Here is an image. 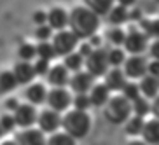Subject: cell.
Segmentation results:
<instances>
[{
	"instance_id": "cell-1",
	"label": "cell",
	"mask_w": 159,
	"mask_h": 145,
	"mask_svg": "<svg viewBox=\"0 0 159 145\" xmlns=\"http://www.w3.org/2000/svg\"><path fill=\"white\" fill-rule=\"evenodd\" d=\"M100 28V18L86 7L79 5L68 12V30L74 33L79 40H88L96 35Z\"/></svg>"
},
{
	"instance_id": "cell-2",
	"label": "cell",
	"mask_w": 159,
	"mask_h": 145,
	"mask_svg": "<svg viewBox=\"0 0 159 145\" xmlns=\"http://www.w3.org/2000/svg\"><path fill=\"white\" fill-rule=\"evenodd\" d=\"M61 129L66 135H70L74 140L84 138L91 129V116L88 112L70 108L61 116Z\"/></svg>"
},
{
	"instance_id": "cell-3",
	"label": "cell",
	"mask_w": 159,
	"mask_h": 145,
	"mask_svg": "<svg viewBox=\"0 0 159 145\" xmlns=\"http://www.w3.org/2000/svg\"><path fill=\"white\" fill-rule=\"evenodd\" d=\"M103 108H105L107 121H110L112 124H122L131 117V103L122 94L110 96Z\"/></svg>"
},
{
	"instance_id": "cell-4",
	"label": "cell",
	"mask_w": 159,
	"mask_h": 145,
	"mask_svg": "<svg viewBox=\"0 0 159 145\" xmlns=\"http://www.w3.org/2000/svg\"><path fill=\"white\" fill-rule=\"evenodd\" d=\"M49 42H51V46H52V49H54V54H56V56L65 58V56H68V54H72V52L77 51L80 40L75 37L70 30L66 28V30H61V32H54Z\"/></svg>"
},
{
	"instance_id": "cell-5",
	"label": "cell",
	"mask_w": 159,
	"mask_h": 145,
	"mask_svg": "<svg viewBox=\"0 0 159 145\" xmlns=\"http://www.w3.org/2000/svg\"><path fill=\"white\" fill-rule=\"evenodd\" d=\"M46 105L47 108H51L58 114H65L66 110H70L72 105V93L65 88H51L47 89L46 96Z\"/></svg>"
},
{
	"instance_id": "cell-6",
	"label": "cell",
	"mask_w": 159,
	"mask_h": 145,
	"mask_svg": "<svg viewBox=\"0 0 159 145\" xmlns=\"http://www.w3.org/2000/svg\"><path fill=\"white\" fill-rule=\"evenodd\" d=\"M84 66H86V72L93 77H102L108 72V60H107V49H94L91 54L84 60Z\"/></svg>"
},
{
	"instance_id": "cell-7",
	"label": "cell",
	"mask_w": 159,
	"mask_h": 145,
	"mask_svg": "<svg viewBox=\"0 0 159 145\" xmlns=\"http://www.w3.org/2000/svg\"><path fill=\"white\" fill-rule=\"evenodd\" d=\"M37 129H40L44 135H52L61 128V114L54 112L51 108H44L37 114Z\"/></svg>"
},
{
	"instance_id": "cell-8",
	"label": "cell",
	"mask_w": 159,
	"mask_h": 145,
	"mask_svg": "<svg viewBox=\"0 0 159 145\" xmlns=\"http://www.w3.org/2000/svg\"><path fill=\"white\" fill-rule=\"evenodd\" d=\"M122 46H124V49L129 52L131 56H140L142 52L147 49V46H149V37L143 32H138V30L131 28L126 33V39H124Z\"/></svg>"
},
{
	"instance_id": "cell-9",
	"label": "cell",
	"mask_w": 159,
	"mask_h": 145,
	"mask_svg": "<svg viewBox=\"0 0 159 145\" xmlns=\"http://www.w3.org/2000/svg\"><path fill=\"white\" fill-rule=\"evenodd\" d=\"M37 114L39 110L30 103H19L18 108L12 112L14 117V122L19 129H25V128H33L35 122H37Z\"/></svg>"
},
{
	"instance_id": "cell-10",
	"label": "cell",
	"mask_w": 159,
	"mask_h": 145,
	"mask_svg": "<svg viewBox=\"0 0 159 145\" xmlns=\"http://www.w3.org/2000/svg\"><path fill=\"white\" fill-rule=\"evenodd\" d=\"M122 66H124L122 72H124L126 77H129V79H143L147 75L149 63H147V60L143 56H129V58H126Z\"/></svg>"
},
{
	"instance_id": "cell-11",
	"label": "cell",
	"mask_w": 159,
	"mask_h": 145,
	"mask_svg": "<svg viewBox=\"0 0 159 145\" xmlns=\"http://www.w3.org/2000/svg\"><path fill=\"white\" fill-rule=\"evenodd\" d=\"M12 140L16 145H46V135L37 128H25L16 131Z\"/></svg>"
},
{
	"instance_id": "cell-12",
	"label": "cell",
	"mask_w": 159,
	"mask_h": 145,
	"mask_svg": "<svg viewBox=\"0 0 159 145\" xmlns=\"http://www.w3.org/2000/svg\"><path fill=\"white\" fill-rule=\"evenodd\" d=\"M68 86L74 91L75 94H88L89 89L94 86V77L89 75L86 70L75 72L70 75V80H68Z\"/></svg>"
},
{
	"instance_id": "cell-13",
	"label": "cell",
	"mask_w": 159,
	"mask_h": 145,
	"mask_svg": "<svg viewBox=\"0 0 159 145\" xmlns=\"http://www.w3.org/2000/svg\"><path fill=\"white\" fill-rule=\"evenodd\" d=\"M46 25L52 32H61L68 26V12L63 7H52L49 12H46Z\"/></svg>"
},
{
	"instance_id": "cell-14",
	"label": "cell",
	"mask_w": 159,
	"mask_h": 145,
	"mask_svg": "<svg viewBox=\"0 0 159 145\" xmlns=\"http://www.w3.org/2000/svg\"><path fill=\"white\" fill-rule=\"evenodd\" d=\"M46 79H47V84L52 86V88H65V86H68V80H70V72L66 70L61 63L51 65Z\"/></svg>"
},
{
	"instance_id": "cell-15",
	"label": "cell",
	"mask_w": 159,
	"mask_h": 145,
	"mask_svg": "<svg viewBox=\"0 0 159 145\" xmlns=\"http://www.w3.org/2000/svg\"><path fill=\"white\" fill-rule=\"evenodd\" d=\"M25 100L30 105H42L46 103V96H47V88L42 82H32L25 88Z\"/></svg>"
},
{
	"instance_id": "cell-16",
	"label": "cell",
	"mask_w": 159,
	"mask_h": 145,
	"mask_svg": "<svg viewBox=\"0 0 159 145\" xmlns=\"http://www.w3.org/2000/svg\"><path fill=\"white\" fill-rule=\"evenodd\" d=\"M12 75L16 79V84H25L28 86L33 82V79L37 77L35 72H33V65L32 63H26V61H18L12 66Z\"/></svg>"
},
{
	"instance_id": "cell-17",
	"label": "cell",
	"mask_w": 159,
	"mask_h": 145,
	"mask_svg": "<svg viewBox=\"0 0 159 145\" xmlns=\"http://www.w3.org/2000/svg\"><path fill=\"white\" fill-rule=\"evenodd\" d=\"M105 88L108 91H122V88L126 86V75L121 68H108V72L105 75Z\"/></svg>"
},
{
	"instance_id": "cell-18",
	"label": "cell",
	"mask_w": 159,
	"mask_h": 145,
	"mask_svg": "<svg viewBox=\"0 0 159 145\" xmlns=\"http://www.w3.org/2000/svg\"><path fill=\"white\" fill-rule=\"evenodd\" d=\"M89 103L94 107H105V103L110 98V91L105 88V84H94L88 93Z\"/></svg>"
},
{
	"instance_id": "cell-19",
	"label": "cell",
	"mask_w": 159,
	"mask_h": 145,
	"mask_svg": "<svg viewBox=\"0 0 159 145\" xmlns=\"http://www.w3.org/2000/svg\"><path fill=\"white\" fill-rule=\"evenodd\" d=\"M138 89H140V93L143 94L145 100L156 98L159 94V79H156L152 75H145L138 84Z\"/></svg>"
},
{
	"instance_id": "cell-20",
	"label": "cell",
	"mask_w": 159,
	"mask_h": 145,
	"mask_svg": "<svg viewBox=\"0 0 159 145\" xmlns=\"http://www.w3.org/2000/svg\"><path fill=\"white\" fill-rule=\"evenodd\" d=\"M142 136H143V142L147 145H159V121L157 119L145 122L143 129H142Z\"/></svg>"
},
{
	"instance_id": "cell-21",
	"label": "cell",
	"mask_w": 159,
	"mask_h": 145,
	"mask_svg": "<svg viewBox=\"0 0 159 145\" xmlns=\"http://www.w3.org/2000/svg\"><path fill=\"white\" fill-rule=\"evenodd\" d=\"M86 7L100 18V16H105L110 12V9L114 7V2H110V0H88Z\"/></svg>"
},
{
	"instance_id": "cell-22",
	"label": "cell",
	"mask_w": 159,
	"mask_h": 145,
	"mask_svg": "<svg viewBox=\"0 0 159 145\" xmlns=\"http://www.w3.org/2000/svg\"><path fill=\"white\" fill-rule=\"evenodd\" d=\"M107 16H108V23L114 25V26H121L124 21L129 19V12H128V9L122 7V5H114Z\"/></svg>"
},
{
	"instance_id": "cell-23",
	"label": "cell",
	"mask_w": 159,
	"mask_h": 145,
	"mask_svg": "<svg viewBox=\"0 0 159 145\" xmlns=\"http://www.w3.org/2000/svg\"><path fill=\"white\" fill-rule=\"evenodd\" d=\"M107 60L110 68H121L126 61V52L121 47H112V49L107 51Z\"/></svg>"
},
{
	"instance_id": "cell-24",
	"label": "cell",
	"mask_w": 159,
	"mask_h": 145,
	"mask_svg": "<svg viewBox=\"0 0 159 145\" xmlns=\"http://www.w3.org/2000/svg\"><path fill=\"white\" fill-rule=\"evenodd\" d=\"M61 65L65 66L68 72L75 74V72L82 70V66H84V58L80 56L79 52H72V54H68V56L63 58V63H61Z\"/></svg>"
},
{
	"instance_id": "cell-25",
	"label": "cell",
	"mask_w": 159,
	"mask_h": 145,
	"mask_svg": "<svg viewBox=\"0 0 159 145\" xmlns=\"http://www.w3.org/2000/svg\"><path fill=\"white\" fill-rule=\"evenodd\" d=\"M46 145H77V140H74L65 131H56L46 138Z\"/></svg>"
},
{
	"instance_id": "cell-26",
	"label": "cell",
	"mask_w": 159,
	"mask_h": 145,
	"mask_svg": "<svg viewBox=\"0 0 159 145\" xmlns=\"http://www.w3.org/2000/svg\"><path fill=\"white\" fill-rule=\"evenodd\" d=\"M150 112V102L149 100H145L143 96H138L135 102H131V114H135L136 117H142L147 116Z\"/></svg>"
},
{
	"instance_id": "cell-27",
	"label": "cell",
	"mask_w": 159,
	"mask_h": 145,
	"mask_svg": "<svg viewBox=\"0 0 159 145\" xmlns=\"http://www.w3.org/2000/svg\"><path fill=\"white\" fill-rule=\"evenodd\" d=\"M35 52H37V60H44V61H49V63H51V60L56 58L51 42H39L35 46Z\"/></svg>"
},
{
	"instance_id": "cell-28",
	"label": "cell",
	"mask_w": 159,
	"mask_h": 145,
	"mask_svg": "<svg viewBox=\"0 0 159 145\" xmlns=\"http://www.w3.org/2000/svg\"><path fill=\"white\" fill-rule=\"evenodd\" d=\"M143 124L145 121L142 117H136V116H131L129 119L126 121V133L131 136H136V135H142V129H143Z\"/></svg>"
},
{
	"instance_id": "cell-29",
	"label": "cell",
	"mask_w": 159,
	"mask_h": 145,
	"mask_svg": "<svg viewBox=\"0 0 159 145\" xmlns=\"http://www.w3.org/2000/svg\"><path fill=\"white\" fill-rule=\"evenodd\" d=\"M107 39H108V42L114 44V46H122L124 39H126V32L121 26H114V28H110L107 32Z\"/></svg>"
},
{
	"instance_id": "cell-30",
	"label": "cell",
	"mask_w": 159,
	"mask_h": 145,
	"mask_svg": "<svg viewBox=\"0 0 159 145\" xmlns=\"http://www.w3.org/2000/svg\"><path fill=\"white\" fill-rule=\"evenodd\" d=\"M18 56L21 61H26V63H32L33 58H37V52H35V46L32 44H21L18 49Z\"/></svg>"
},
{
	"instance_id": "cell-31",
	"label": "cell",
	"mask_w": 159,
	"mask_h": 145,
	"mask_svg": "<svg viewBox=\"0 0 159 145\" xmlns=\"http://www.w3.org/2000/svg\"><path fill=\"white\" fill-rule=\"evenodd\" d=\"M14 88H16V79L12 75V72H2L0 74V91L7 93V91H11Z\"/></svg>"
},
{
	"instance_id": "cell-32",
	"label": "cell",
	"mask_w": 159,
	"mask_h": 145,
	"mask_svg": "<svg viewBox=\"0 0 159 145\" xmlns=\"http://www.w3.org/2000/svg\"><path fill=\"white\" fill-rule=\"evenodd\" d=\"M143 26V32L147 37H154L156 40H159V18L157 19H149V21H143L142 23Z\"/></svg>"
},
{
	"instance_id": "cell-33",
	"label": "cell",
	"mask_w": 159,
	"mask_h": 145,
	"mask_svg": "<svg viewBox=\"0 0 159 145\" xmlns=\"http://www.w3.org/2000/svg\"><path fill=\"white\" fill-rule=\"evenodd\" d=\"M122 96L128 100V102H135L138 96H140V89H138V84L135 82H126V86L122 88Z\"/></svg>"
},
{
	"instance_id": "cell-34",
	"label": "cell",
	"mask_w": 159,
	"mask_h": 145,
	"mask_svg": "<svg viewBox=\"0 0 159 145\" xmlns=\"http://www.w3.org/2000/svg\"><path fill=\"white\" fill-rule=\"evenodd\" d=\"M72 105H74L75 110H80V112H88V108L91 107L88 94H75V96H72Z\"/></svg>"
},
{
	"instance_id": "cell-35",
	"label": "cell",
	"mask_w": 159,
	"mask_h": 145,
	"mask_svg": "<svg viewBox=\"0 0 159 145\" xmlns=\"http://www.w3.org/2000/svg\"><path fill=\"white\" fill-rule=\"evenodd\" d=\"M0 128L4 133H9L16 128V122H14V117L12 114H4V116H0Z\"/></svg>"
},
{
	"instance_id": "cell-36",
	"label": "cell",
	"mask_w": 159,
	"mask_h": 145,
	"mask_svg": "<svg viewBox=\"0 0 159 145\" xmlns=\"http://www.w3.org/2000/svg\"><path fill=\"white\" fill-rule=\"evenodd\" d=\"M52 30L47 26V25H42V26H37V32H35V35H37L39 42H49L52 37Z\"/></svg>"
},
{
	"instance_id": "cell-37",
	"label": "cell",
	"mask_w": 159,
	"mask_h": 145,
	"mask_svg": "<svg viewBox=\"0 0 159 145\" xmlns=\"http://www.w3.org/2000/svg\"><path fill=\"white\" fill-rule=\"evenodd\" d=\"M32 65H33L35 75H47V72L51 68V63L49 61H44V60H35V63H32Z\"/></svg>"
},
{
	"instance_id": "cell-38",
	"label": "cell",
	"mask_w": 159,
	"mask_h": 145,
	"mask_svg": "<svg viewBox=\"0 0 159 145\" xmlns=\"http://www.w3.org/2000/svg\"><path fill=\"white\" fill-rule=\"evenodd\" d=\"M93 51H94V49H93L91 46H89V42L86 40V42L79 44V47H77V51H75V52H79L80 56H82V58L86 60V58H88V56H89V54H91Z\"/></svg>"
},
{
	"instance_id": "cell-39",
	"label": "cell",
	"mask_w": 159,
	"mask_h": 145,
	"mask_svg": "<svg viewBox=\"0 0 159 145\" xmlns=\"http://www.w3.org/2000/svg\"><path fill=\"white\" fill-rule=\"evenodd\" d=\"M147 75H152V77L157 79L159 77V61H152V63H149V66H147Z\"/></svg>"
},
{
	"instance_id": "cell-40",
	"label": "cell",
	"mask_w": 159,
	"mask_h": 145,
	"mask_svg": "<svg viewBox=\"0 0 159 145\" xmlns=\"http://www.w3.org/2000/svg\"><path fill=\"white\" fill-rule=\"evenodd\" d=\"M46 12L44 11H37L35 14H33V21L37 23V26H42V25H46Z\"/></svg>"
},
{
	"instance_id": "cell-41",
	"label": "cell",
	"mask_w": 159,
	"mask_h": 145,
	"mask_svg": "<svg viewBox=\"0 0 159 145\" xmlns=\"http://www.w3.org/2000/svg\"><path fill=\"white\" fill-rule=\"evenodd\" d=\"M150 112L154 114V119L159 121V94L154 98V102L150 103Z\"/></svg>"
},
{
	"instance_id": "cell-42",
	"label": "cell",
	"mask_w": 159,
	"mask_h": 145,
	"mask_svg": "<svg viewBox=\"0 0 159 145\" xmlns=\"http://www.w3.org/2000/svg\"><path fill=\"white\" fill-rule=\"evenodd\" d=\"M150 56L154 58V61H159V40H154L150 46Z\"/></svg>"
},
{
	"instance_id": "cell-43",
	"label": "cell",
	"mask_w": 159,
	"mask_h": 145,
	"mask_svg": "<svg viewBox=\"0 0 159 145\" xmlns=\"http://www.w3.org/2000/svg\"><path fill=\"white\" fill-rule=\"evenodd\" d=\"M18 105H19V102L16 98H7V102H5V108L11 110V112H14L16 108H18Z\"/></svg>"
},
{
	"instance_id": "cell-44",
	"label": "cell",
	"mask_w": 159,
	"mask_h": 145,
	"mask_svg": "<svg viewBox=\"0 0 159 145\" xmlns=\"http://www.w3.org/2000/svg\"><path fill=\"white\" fill-rule=\"evenodd\" d=\"M128 145H147V143H145L143 140H131Z\"/></svg>"
},
{
	"instance_id": "cell-45",
	"label": "cell",
	"mask_w": 159,
	"mask_h": 145,
	"mask_svg": "<svg viewBox=\"0 0 159 145\" xmlns=\"http://www.w3.org/2000/svg\"><path fill=\"white\" fill-rule=\"evenodd\" d=\"M0 145H16V143H14V140H2Z\"/></svg>"
},
{
	"instance_id": "cell-46",
	"label": "cell",
	"mask_w": 159,
	"mask_h": 145,
	"mask_svg": "<svg viewBox=\"0 0 159 145\" xmlns=\"http://www.w3.org/2000/svg\"><path fill=\"white\" fill-rule=\"evenodd\" d=\"M2 135H4V131H2V128H0V138H2Z\"/></svg>"
}]
</instances>
